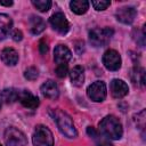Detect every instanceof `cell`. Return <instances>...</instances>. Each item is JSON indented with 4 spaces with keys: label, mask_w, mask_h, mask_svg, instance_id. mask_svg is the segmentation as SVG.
<instances>
[{
    "label": "cell",
    "mask_w": 146,
    "mask_h": 146,
    "mask_svg": "<svg viewBox=\"0 0 146 146\" xmlns=\"http://www.w3.org/2000/svg\"><path fill=\"white\" fill-rule=\"evenodd\" d=\"M137 11L133 7H122L116 10L115 17L119 22L123 24H131L136 18Z\"/></svg>",
    "instance_id": "cell-11"
},
{
    "label": "cell",
    "mask_w": 146,
    "mask_h": 146,
    "mask_svg": "<svg viewBox=\"0 0 146 146\" xmlns=\"http://www.w3.org/2000/svg\"><path fill=\"white\" fill-rule=\"evenodd\" d=\"M3 139L7 146H27L25 135L15 127H9L6 129Z\"/></svg>",
    "instance_id": "cell-5"
},
{
    "label": "cell",
    "mask_w": 146,
    "mask_h": 146,
    "mask_svg": "<svg viewBox=\"0 0 146 146\" xmlns=\"http://www.w3.org/2000/svg\"><path fill=\"white\" fill-rule=\"evenodd\" d=\"M38 75H39L38 70H36L35 67H33V66L27 67V68L25 70V72H24V76H25V79H27V80H30V81L35 80V79L38 78Z\"/></svg>",
    "instance_id": "cell-23"
},
{
    "label": "cell",
    "mask_w": 146,
    "mask_h": 146,
    "mask_svg": "<svg viewBox=\"0 0 146 146\" xmlns=\"http://www.w3.org/2000/svg\"><path fill=\"white\" fill-rule=\"evenodd\" d=\"M1 60L8 66H14L18 62V52L14 48H5L1 52Z\"/></svg>",
    "instance_id": "cell-14"
},
{
    "label": "cell",
    "mask_w": 146,
    "mask_h": 146,
    "mask_svg": "<svg viewBox=\"0 0 146 146\" xmlns=\"http://www.w3.org/2000/svg\"><path fill=\"white\" fill-rule=\"evenodd\" d=\"M113 34L114 31L111 27L94 29L89 32V41L94 47H104L110 42Z\"/></svg>",
    "instance_id": "cell-3"
},
{
    "label": "cell",
    "mask_w": 146,
    "mask_h": 146,
    "mask_svg": "<svg viewBox=\"0 0 146 146\" xmlns=\"http://www.w3.org/2000/svg\"><path fill=\"white\" fill-rule=\"evenodd\" d=\"M75 50H76V52H78L79 55H81V54L83 52V50H84V43H83V41H78V42H76Z\"/></svg>",
    "instance_id": "cell-28"
},
{
    "label": "cell",
    "mask_w": 146,
    "mask_h": 146,
    "mask_svg": "<svg viewBox=\"0 0 146 146\" xmlns=\"http://www.w3.org/2000/svg\"><path fill=\"white\" fill-rule=\"evenodd\" d=\"M46 29V23L44 21L39 17V16H32L30 18V30L32 34H40L41 32H43Z\"/></svg>",
    "instance_id": "cell-18"
},
{
    "label": "cell",
    "mask_w": 146,
    "mask_h": 146,
    "mask_svg": "<svg viewBox=\"0 0 146 146\" xmlns=\"http://www.w3.org/2000/svg\"><path fill=\"white\" fill-rule=\"evenodd\" d=\"M0 107H1V100H0Z\"/></svg>",
    "instance_id": "cell-32"
},
{
    "label": "cell",
    "mask_w": 146,
    "mask_h": 146,
    "mask_svg": "<svg viewBox=\"0 0 146 146\" xmlns=\"http://www.w3.org/2000/svg\"><path fill=\"white\" fill-rule=\"evenodd\" d=\"M0 5L1 6H6V7H9V6H11L13 5V1H2V0H0Z\"/></svg>",
    "instance_id": "cell-31"
},
{
    "label": "cell",
    "mask_w": 146,
    "mask_h": 146,
    "mask_svg": "<svg viewBox=\"0 0 146 146\" xmlns=\"http://www.w3.org/2000/svg\"><path fill=\"white\" fill-rule=\"evenodd\" d=\"M110 90H111V95L114 98L120 99V98H123L128 94L129 88H128V84L123 80L113 79L110 84Z\"/></svg>",
    "instance_id": "cell-9"
},
{
    "label": "cell",
    "mask_w": 146,
    "mask_h": 146,
    "mask_svg": "<svg viewBox=\"0 0 146 146\" xmlns=\"http://www.w3.org/2000/svg\"><path fill=\"white\" fill-rule=\"evenodd\" d=\"M130 79L135 84L139 87H144L145 86V70L140 66H135L130 72Z\"/></svg>",
    "instance_id": "cell-17"
},
{
    "label": "cell",
    "mask_w": 146,
    "mask_h": 146,
    "mask_svg": "<svg viewBox=\"0 0 146 146\" xmlns=\"http://www.w3.org/2000/svg\"><path fill=\"white\" fill-rule=\"evenodd\" d=\"M51 114H52L54 120L56 121V124H57L59 131L65 137H67V138H75L78 136V131L75 129V125H74L71 116L66 112L57 108V110L51 111Z\"/></svg>",
    "instance_id": "cell-1"
},
{
    "label": "cell",
    "mask_w": 146,
    "mask_h": 146,
    "mask_svg": "<svg viewBox=\"0 0 146 146\" xmlns=\"http://www.w3.org/2000/svg\"><path fill=\"white\" fill-rule=\"evenodd\" d=\"M0 146H1V145H0Z\"/></svg>",
    "instance_id": "cell-33"
},
{
    "label": "cell",
    "mask_w": 146,
    "mask_h": 146,
    "mask_svg": "<svg viewBox=\"0 0 146 146\" xmlns=\"http://www.w3.org/2000/svg\"><path fill=\"white\" fill-rule=\"evenodd\" d=\"M22 39H23V34H22V32L18 31V30H15V31L13 32V40L16 41V42H18V41H21Z\"/></svg>",
    "instance_id": "cell-27"
},
{
    "label": "cell",
    "mask_w": 146,
    "mask_h": 146,
    "mask_svg": "<svg viewBox=\"0 0 146 146\" xmlns=\"http://www.w3.org/2000/svg\"><path fill=\"white\" fill-rule=\"evenodd\" d=\"M17 100H19V103L24 107L31 108V110L36 108L39 106V103H40L39 102V98L36 96H34L29 90H22V91H19L18 92V99Z\"/></svg>",
    "instance_id": "cell-10"
},
{
    "label": "cell",
    "mask_w": 146,
    "mask_h": 146,
    "mask_svg": "<svg viewBox=\"0 0 146 146\" xmlns=\"http://www.w3.org/2000/svg\"><path fill=\"white\" fill-rule=\"evenodd\" d=\"M70 78H71V82H72L73 86L81 87L84 82V70H83V67L80 66V65L74 66L70 72Z\"/></svg>",
    "instance_id": "cell-16"
},
{
    "label": "cell",
    "mask_w": 146,
    "mask_h": 146,
    "mask_svg": "<svg viewBox=\"0 0 146 146\" xmlns=\"http://www.w3.org/2000/svg\"><path fill=\"white\" fill-rule=\"evenodd\" d=\"M39 51H40L41 55H44L48 51V44H47V42H46L44 39L40 40V42H39Z\"/></svg>",
    "instance_id": "cell-26"
},
{
    "label": "cell",
    "mask_w": 146,
    "mask_h": 146,
    "mask_svg": "<svg viewBox=\"0 0 146 146\" xmlns=\"http://www.w3.org/2000/svg\"><path fill=\"white\" fill-rule=\"evenodd\" d=\"M40 90H41V94L49 99H57L59 96L58 86L52 80H47L44 83H42Z\"/></svg>",
    "instance_id": "cell-12"
},
{
    "label": "cell",
    "mask_w": 146,
    "mask_h": 146,
    "mask_svg": "<svg viewBox=\"0 0 146 146\" xmlns=\"http://www.w3.org/2000/svg\"><path fill=\"white\" fill-rule=\"evenodd\" d=\"M91 5H92V7H94L97 11H100V10H105V9L111 5V1H106V0H95V1H91Z\"/></svg>",
    "instance_id": "cell-22"
},
{
    "label": "cell",
    "mask_w": 146,
    "mask_h": 146,
    "mask_svg": "<svg viewBox=\"0 0 146 146\" xmlns=\"http://www.w3.org/2000/svg\"><path fill=\"white\" fill-rule=\"evenodd\" d=\"M103 64L110 71H117L121 67V56L114 49H108L103 55Z\"/></svg>",
    "instance_id": "cell-7"
},
{
    "label": "cell",
    "mask_w": 146,
    "mask_h": 146,
    "mask_svg": "<svg viewBox=\"0 0 146 146\" xmlns=\"http://www.w3.org/2000/svg\"><path fill=\"white\" fill-rule=\"evenodd\" d=\"M32 141L34 146H54V136L52 132L42 124L35 127Z\"/></svg>",
    "instance_id": "cell-4"
},
{
    "label": "cell",
    "mask_w": 146,
    "mask_h": 146,
    "mask_svg": "<svg viewBox=\"0 0 146 146\" xmlns=\"http://www.w3.org/2000/svg\"><path fill=\"white\" fill-rule=\"evenodd\" d=\"M98 146H113V145H112L110 141H107L106 139H103L102 141H100V140L98 141Z\"/></svg>",
    "instance_id": "cell-30"
},
{
    "label": "cell",
    "mask_w": 146,
    "mask_h": 146,
    "mask_svg": "<svg viewBox=\"0 0 146 146\" xmlns=\"http://www.w3.org/2000/svg\"><path fill=\"white\" fill-rule=\"evenodd\" d=\"M71 57H72L71 50L64 44H58L54 50V59L58 65L66 64L71 59Z\"/></svg>",
    "instance_id": "cell-13"
},
{
    "label": "cell",
    "mask_w": 146,
    "mask_h": 146,
    "mask_svg": "<svg viewBox=\"0 0 146 146\" xmlns=\"http://www.w3.org/2000/svg\"><path fill=\"white\" fill-rule=\"evenodd\" d=\"M70 7L73 13L78 15H82L87 13V10L89 9V2L87 0H73L70 2Z\"/></svg>",
    "instance_id": "cell-20"
},
{
    "label": "cell",
    "mask_w": 146,
    "mask_h": 146,
    "mask_svg": "<svg viewBox=\"0 0 146 146\" xmlns=\"http://www.w3.org/2000/svg\"><path fill=\"white\" fill-rule=\"evenodd\" d=\"M13 29V21L6 14H0V40H3L9 35Z\"/></svg>",
    "instance_id": "cell-15"
},
{
    "label": "cell",
    "mask_w": 146,
    "mask_h": 146,
    "mask_svg": "<svg viewBox=\"0 0 146 146\" xmlns=\"http://www.w3.org/2000/svg\"><path fill=\"white\" fill-rule=\"evenodd\" d=\"M49 23H50L51 27L59 34H66L70 30V24L65 17V15L60 11L51 15V17L49 18Z\"/></svg>",
    "instance_id": "cell-8"
},
{
    "label": "cell",
    "mask_w": 146,
    "mask_h": 146,
    "mask_svg": "<svg viewBox=\"0 0 146 146\" xmlns=\"http://www.w3.org/2000/svg\"><path fill=\"white\" fill-rule=\"evenodd\" d=\"M137 117H138V120H136V123L140 129H143L145 125V111L143 110L141 112H139L137 114Z\"/></svg>",
    "instance_id": "cell-25"
},
{
    "label": "cell",
    "mask_w": 146,
    "mask_h": 146,
    "mask_svg": "<svg viewBox=\"0 0 146 146\" xmlns=\"http://www.w3.org/2000/svg\"><path fill=\"white\" fill-rule=\"evenodd\" d=\"M100 132L108 139H120L123 133L122 124L120 120L114 115H107L99 122Z\"/></svg>",
    "instance_id": "cell-2"
},
{
    "label": "cell",
    "mask_w": 146,
    "mask_h": 146,
    "mask_svg": "<svg viewBox=\"0 0 146 146\" xmlns=\"http://www.w3.org/2000/svg\"><path fill=\"white\" fill-rule=\"evenodd\" d=\"M32 5L39 10V11H48L51 7V1L50 0H32Z\"/></svg>",
    "instance_id": "cell-21"
},
{
    "label": "cell",
    "mask_w": 146,
    "mask_h": 146,
    "mask_svg": "<svg viewBox=\"0 0 146 146\" xmlns=\"http://www.w3.org/2000/svg\"><path fill=\"white\" fill-rule=\"evenodd\" d=\"M67 71H68L67 64H59L56 67V74L58 78H65L67 74Z\"/></svg>",
    "instance_id": "cell-24"
},
{
    "label": "cell",
    "mask_w": 146,
    "mask_h": 146,
    "mask_svg": "<svg viewBox=\"0 0 146 146\" xmlns=\"http://www.w3.org/2000/svg\"><path fill=\"white\" fill-rule=\"evenodd\" d=\"M18 92L14 88H6L0 92V100L6 104H13L18 99Z\"/></svg>",
    "instance_id": "cell-19"
},
{
    "label": "cell",
    "mask_w": 146,
    "mask_h": 146,
    "mask_svg": "<svg viewBox=\"0 0 146 146\" xmlns=\"http://www.w3.org/2000/svg\"><path fill=\"white\" fill-rule=\"evenodd\" d=\"M87 133H88L90 137L95 138V139L98 137V132H97V131H96V130H95L92 127H88V128H87Z\"/></svg>",
    "instance_id": "cell-29"
},
{
    "label": "cell",
    "mask_w": 146,
    "mask_h": 146,
    "mask_svg": "<svg viewBox=\"0 0 146 146\" xmlns=\"http://www.w3.org/2000/svg\"><path fill=\"white\" fill-rule=\"evenodd\" d=\"M106 94H107L106 84L103 81H96V82L91 83L87 89L88 97L92 102H96V103L103 102L106 98Z\"/></svg>",
    "instance_id": "cell-6"
}]
</instances>
